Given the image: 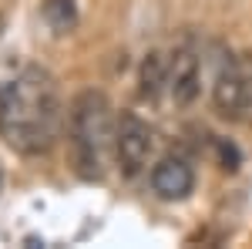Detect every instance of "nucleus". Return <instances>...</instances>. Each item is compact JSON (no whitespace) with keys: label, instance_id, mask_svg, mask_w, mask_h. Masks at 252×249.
<instances>
[{"label":"nucleus","instance_id":"f257e3e1","mask_svg":"<svg viewBox=\"0 0 252 249\" xmlns=\"http://www.w3.org/2000/svg\"><path fill=\"white\" fill-rule=\"evenodd\" d=\"M61 128V91L51 71L24 68L0 88V138L20 155L51 152Z\"/></svg>","mask_w":252,"mask_h":249},{"label":"nucleus","instance_id":"f03ea898","mask_svg":"<svg viewBox=\"0 0 252 249\" xmlns=\"http://www.w3.org/2000/svg\"><path fill=\"white\" fill-rule=\"evenodd\" d=\"M71 148L74 165L84 178H101L104 158L115 152L111 105L101 91H81L71 105Z\"/></svg>","mask_w":252,"mask_h":249},{"label":"nucleus","instance_id":"7ed1b4c3","mask_svg":"<svg viewBox=\"0 0 252 249\" xmlns=\"http://www.w3.org/2000/svg\"><path fill=\"white\" fill-rule=\"evenodd\" d=\"M212 101L219 115L225 118H246L252 111V54H239L222 64L212 88Z\"/></svg>","mask_w":252,"mask_h":249},{"label":"nucleus","instance_id":"20e7f679","mask_svg":"<svg viewBox=\"0 0 252 249\" xmlns=\"http://www.w3.org/2000/svg\"><path fill=\"white\" fill-rule=\"evenodd\" d=\"M152 145H155V135L148 128V121H141L135 111H125L115 121V158L128 178L145 172Z\"/></svg>","mask_w":252,"mask_h":249},{"label":"nucleus","instance_id":"39448f33","mask_svg":"<svg viewBox=\"0 0 252 249\" xmlns=\"http://www.w3.org/2000/svg\"><path fill=\"white\" fill-rule=\"evenodd\" d=\"M202 88V68H198V51L192 44H178L168 54V95L175 105H192Z\"/></svg>","mask_w":252,"mask_h":249},{"label":"nucleus","instance_id":"423d86ee","mask_svg":"<svg viewBox=\"0 0 252 249\" xmlns=\"http://www.w3.org/2000/svg\"><path fill=\"white\" fill-rule=\"evenodd\" d=\"M195 189V172L192 165L178 155H165L152 169V192L165 202H182Z\"/></svg>","mask_w":252,"mask_h":249},{"label":"nucleus","instance_id":"0eeeda50","mask_svg":"<svg viewBox=\"0 0 252 249\" xmlns=\"http://www.w3.org/2000/svg\"><path fill=\"white\" fill-rule=\"evenodd\" d=\"M138 84H141V98H158L161 88H168V58L161 51H152L148 58L141 61Z\"/></svg>","mask_w":252,"mask_h":249},{"label":"nucleus","instance_id":"6e6552de","mask_svg":"<svg viewBox=\"0 0 252 249\" xmlns=\"http://www.w3.org/2000/svg\"><path fill=\"white\" fill-rule=\"evenodd\" d=\"M40 14L51 24V31H58V34L74 31V24H78V7H74V0H44V3H40Z\"/></svg>","mask_w":252,"mask_h":249},{"label":"nucleus","instance_id":"1a4fd4ad","mask_svg":"<svg viewBox=\"0 0 252 249\" xmlns=\"http://www.w3.org/2000/svg\"><path fill=\"white\" fill-rule=\"evenodd\" d=\"M3 24H7V17H3V14H0V34H3Z\"/></svg>","mask_w":252,"mask_h":249},{"label":"nucleus","instance_id":"9d476101","mask_svg":"<svg viewBox=\"0 0 252 249\" xmlns=\"http://www.w3.org/2000/svg\"><path fill=\"white\" fill-rule=\"evenodd\" d=\"M0 185H3V169H0Z\"/></svg>","mask_w":252,"mask_h":249}]
</instances>
